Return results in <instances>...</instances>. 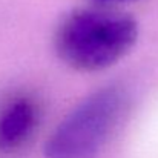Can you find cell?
Returning <instances> with one entry per match:
<instances>
[{
	"mask_svg": "<svg viewBox=\"0 0 158 158\" xmlns=\"http://www.w3.org/2000/svg\"><path fill=\"white\" fill-rule=\"evenodd\" d=\"M138 23L126 12L106 8H80L57 26L54 48L63 63L81 72L103 71L132 51Z\"/></svg>",
	"mask_w": 158,
	"mask_h": 158,
	"instance_id": "6da1fadb",
	"label": "cell"
},
{
	"mask_svg": "<svg viewBox=\"0 0 158 158\" xmlns=\"http://www.w3.org/2000/svg\"><path fill=\"white\" fill-rule=\"evenodd\" d=\"M126 110L124 89L109 86L92 92L54 129L45 144V158H100Z\"/></svg>",
	"mask_w": 158,
	"mask_h": 158,
	"instance_id": "7a4b0ae2",
	"label": "cell"
},
{
	"mask_svg": "<svg viewBox=\"0 0 158 158\" xmlns=\"http://www.w3.org/2000/svg\"><path fill=\"white\" fill-rule=\"evenodd\" d=\"M39 121V109L31 98H15L0 112V149L20 148L34 132Z\"/></svg>",
	"mask_w": 158,
	"mask_h": 158,
	"instance_id": "3957f363",
	"label": "cell"
},
{
	"mask_svg": "<svg viewBox=\"0 0 158 158\" xmlns=\"http://www.w3.org/2000/svg\"><path fill=\"white\" fill-rule=\"evenodd\" d=\"M98 3H114V2H123V0H95Z\"/></svg>",
	"mask_w": 158,
	"mask_h": 158,
	"instance_id": "277c9868",
	"label": "cell"
}]
</instances>
